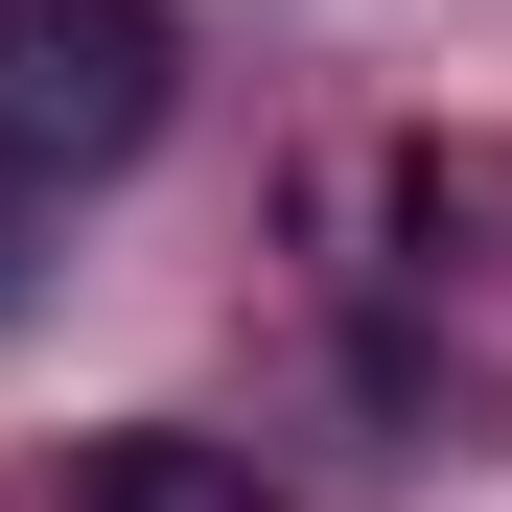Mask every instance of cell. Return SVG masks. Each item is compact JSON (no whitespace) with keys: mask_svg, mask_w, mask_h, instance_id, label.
I'll list each match as a JSON object with an SVG mask.
<instances>
[{"mask_svg":"<svg viewBox=\"0 0 512 512\" xmlns=\"http://www.w3.org/2000/svg\"><path fill=\"white\" fill-rule=\"evenodd\" d=\"M163 117H187L163 0H0V187H117Z\"/></svg>","mask_w":512,"mask_h":512,"instance_id":"7a4b0ae2","label":"cell"},{"mask_svg":"<svg viewBox=\"0 0 512 512\" xmlns=\"http://www.w3.org/2000/svg\"><path fill=\"white\" fill-rule=\"evenodd\" d=\"M350 373L396 396V443H489L512 419V140L350 163Z\"/></svg>","mask_w":512,"mask_h":512,"instance_id":"6da1fadb","label":"cell"},{"mask_svg":"<svg viewBox=\"0 0 512 512\" xmlns=\"http://www.w3.org/2000/svg\"><path fill=\"white\" fill-rule=\"evenodd\" d=\"M0 326H24V233H0Z\"/></svg>","mask_w":512,"mask_h":512,"instance_id":"277c9868","label":"cell"},{"mask_svg":"<svg viewBox=\"0 0 512 512\" xmlns=\"http://www.w3.org/2000/svg\"><path fill=\"white\" fill-rule=\"evenodd\" d=\"M47 512H280V489H256V443H210V419H117V443H70Z\"/></svg>","mask_w":512,"mask_h":512,"instance_id":"3957f363","label":"cell"}]
</instances>
